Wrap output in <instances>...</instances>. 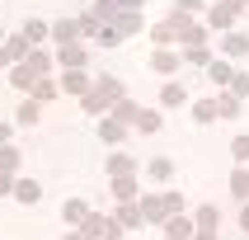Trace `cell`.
I'll list each match as a JSON object with an SVG mask.
<instances>
[{
    "label": "cell",
    "mask_w": 249,
    "mask_h": 240,
    "mask_svg": "<svg viewBox=\"0 0 249 240\" xmlns=\"http://www.w3.org/2000/svg\"><path fill=\"white\" fill-rule=\"evenodd\" d=\"M10 80H14V90H33V80H38V75H33V66H14Z\"/></svg>",
    "instance_id": "2e32d148"
},
{
    "label": "cell",
    "mask_w": 249,
    "mask_h": 240,
    "mask_svg": "<svg viewBox=\"0 0 249 240\" xmlns=\"http://www.w3.org/2000/svg\"><path fill=\"white\" fill-rule=\"evenodd\" d=\"M5 61H10V56H5V47H0V66H5Z\"/></svg>",
    "instance_id": "f35d334b"
},
{
    "label": "cell",
    "mask_w": 249,
    "mask_h": 240,
    "mask_svg": "<svg viewBox=\"0 0 249 240\" xmlns=\"http://www.w3.org/2000/svg\"><path fill=\"white\" fill-rule=\"evenodd\" d=\"M240 226H245V231H249V207H245V212H240Z\"/></svg>",
    "instance_id": "8d00e7d4"
},
{
    "label": "cell",
    "mask_w": 249,
    "mask_h": 240,
    "mask_svg": "<svg viewBox=\"0 0 249 240\" xmlns=\"http://www.w3.org/2000/svg\"><path fill=\"white\" fill-rule=\"evenodd\" d=\"M235 109H240L235 94H216V118H235Z\"/></svg>",
    "instance_id": "ffe728a7"
},
{
    "label": "cell",
    "mask_w": 249,
    "mask_h": 240,
    "mask_svg": "<svg viewBox=\"0 0 249 240\" xmlns=\"http://www.w3.org/2000/svg\"><path fill=\"white\" fill-rule=\"evenodd\" d=\"M193 118H197V123H212V118H216V99H202V104H193Z\"/></svg>",
    "instance_id": "cb8c5ba5"
},
{
    "label": "cell",
    "mask_w": 249,
    "mask_h": 240,
    "mask_svg": "<svg viewBox=\"0 0 249 240\" xmlns=\"http://www.w3.org/2000/svg\"><path fill=\"white\" fill-rule=\"evenodd\" d=\"M165 240H193V222H188V217H169L165 222Z\"/></svg>",
    "instance_id": "5b68a950"
},
{
    "label": "cell",
    "mask_w": 249,
    "mask_h": 240,
    "mask_svg": "<svg viewBox=\"0 0 249 240\" xmlns=\"http://www.w3.org/2000/svg\"><path fill=\"white\" fill-rule=\"evenodd\" d=\"M113 123H137V104H127V99H118V104H113Z\"/></svg>",
    "instance_id": "9a60e30c"
},
{
    "label": "cell",
    "mask_w": 249,
    "mask_h": 240,
    "mask_svg": "<svg viewBox=\"0 0 249 240\" xmlns=\"http://www.w3.org/2000/svg\"><path fill=\"white\" fill-rule=\"evenodd\" d=\"M188 104V90H183L179 80H165L160 85V109H183Z\"/></svg>",
    "instance_id": "3957f363"
},
{
    "label": "cell",
    "mask_w": 249,
    "mask_h": 240,
    "mask_svg": "<svg viewBox=\"0 0 249 240\" xmlns=\"http://www.w3.org/2000/svg\"><path fill=\"white\" fill-rule=\"evenodd\" d=\"M197 226H202V231H212V226H216V207H202V212H197Z\"/></svg>",
    "instance_id": "4dcf8cb0"
},
{
    "label": "cell",
    "mask_w": 249,
    "mask_h": 240,
    "mask_svg": "<svg viewBox=\"0 0 249 240\" xmlns=\"http://www.w3.org/2000/svg\"><path fill=\"white\" fill-rule=\"evenodd\" d=\"M14 198L33 207V203H38V198H42V184H33V179H14Z\"/></svg>",
    "instance_id": "9c48e42d"
},
{
    "label": "cell",
    "mask_w": 249,
    "mask_h": 240,
    "mask_svg": "<svg viewBox=\"0 0 249 240\" xmlns=\"http://www.w3.org/2000/svg\"><path fill=\"white\" fill-rule=\"evenodd\" d=\"M207 75L216 85H231V75H235V71H231V61H207Z\"/></svg>",
    "instance_id": "ac0fdd59"
},
{
    "label": "cell",
    "mask_w": 249,
    "mask_h": 240,
    "mask_svg": "<svg viewBox=\"0 0 249 240\" xmlns=\"http://www.w3.org/2000/svg\"><path fill=\"white\" fill-rule=\"evenodd\" d=\"M47 33H52V28L42 24V19H28L24 24V42H38V38H47Z\"/></svg>",
    "instance_id": "44dd1931"
},
{
    "label": "cell",
    "mask_w": 249,
    "mask_h": 240,
    "mask_svg": "<svg viewBox=\"0 0 249 240\" xmlns=\"http://www.w3.org/2000/svg\"><path fill=\"white\" fill-rule=\"evenodd\" d=\"M0 193H14V174L10 169H0Z\"/></svg>",
    "instance_id": "836d02e7"
},
{
    "label": "cell",
    "mask_w": 249,
    "mask_h": 240,
    "mask_svg": "<svg viewBox=\"0 0 249 240\" xmlns=\"http://www.w3.org/2000/svg\"><path fill=\"white\" fill-rule=\"evenodd\" d=\"M231 193H235V198H249V169H235V174H231Z\"/></svg>",
    "instance_id": "603a6c76"
},
{
    "label": "cell",
    "mask_w": 249,
    "mask_h": 240,
    "mask_svg": "<svg viewBox=\"0 0 249 240\" xmlns=\"http://www.w3.org/2000/svg\"><path fill=\"white\" fill-rule=\"evenodd\" d=\"M179 61H183V52H169V47H160V52L151 56V66L160 71V75H169V71H179Z\"/></svg>",
    "instance_id": "ba28073f"
},
{
    "label": "cell",
    "mask_w": 249,
    "mask_h": 240,
    "mask_svg": "<svg viewBox=\"0 0 249 240\" xmlns=\"http://www.w3.org/2000/svg\"><path fill=\"white\" fill-rule=\"evenodd\" d=\"M0 47H5V56H10V61H24V56H28V42H24V33H19V38H10V42H0Z\"/></svg>",
    "instance_id": "e0dca14e"
},
{
    "label": "cell",
    "mask_w": 249,
    "mask_h": 240,
    "mask_svg": "<svg viewBox=\"0 0 249 240\" xmlns=\"http://www.w3.org/2000/svg\"><path fill=\"white\" fill-rule=\"evenodd\" d=\"M113 193H118V198H137V179H132V174H123V179L113 184Z\"/></svg>",
    "instance_id": "484cf974"
},
{
    "label": "cell",
    "mask_w": 249,
    "mask_h": 240,
    "mask_svg": "<svg viewBox=\"0 0 249 240\" xmlns=\"http://www.w3.org/2000/svg\"><path fill=\"white\" fill-rule=\"evenodd\" d=\"M61 90H66V94H89V80H85V71H66V80H61Z\"/></svg>",
    "instance_id": "7c38bea8"
},
{
    "label": "cell",
    "mask_w": 249,
    "mask_h": 240,
    "mask_svg": "<svg viewBox=\"0 0 249 240\" xmlns=\"http://www.w3.org/2000/svg\"><path fill=\"white\" fill-rule=\"evenodd\" d=\"M56 61H61L66 71H80L85 66V47H80V42H66V47L56 52Z\"/></svg>",
    "instance_id": "8992f818"
},
{
    "label": "cell",
    "mask_w": 249,
    "mask_h": 240,
    "mask_svg": "<svg viewBox=\"0 0 249 240\" xmlns=\"http://www.w3.org/2000/svg\"><path fill=\"white\" fill-rule=\"evenodd\" d=\"M132 169H137V160H132V155H123V151L108 160V174H113V179H123V174H132Z\"/></svg>",
    "instance_id": "4fadbf2b"
},
{
    "label": "cell",
    "mask_w": 249,
    "mask_h": 240,
    "mask_svg": "<svg viewBox=\"0 0 249 240\" xmlns=\"http://www.w3.org/2000/svg\"><path fill=\"white\" fill-rule=\"evenodd\" d=\"M66 240H85V236H80V231H75V236H66Z\"/></svg>",
    "instance_id": "ab89813d"
},
{
    "label": "cell",
    "mask_w": 249,
    "mask_h": 240,
    "mask_svg": "<svg viewBox=\"0 0 249 240\" xmlns=\"http://www.w3.org/2000/svg\"><path fill=\"white\" fill-rule=\"evenodd\" d=\"M183 212V193L179 188H165V193H151L141 198V222H169Z\"/></svg>",
    "instance_id": "6da1fadb"
},
{
    "label": "cell",
    "mask_w": 249,
    "mask_h": 240,
    "mask_svg": "<svg viewBox=\"0 0 249 240\" xmlns=\"http://www.w3.org/2000/svg\"><path fill=\"white\" fill-rule=\"evenodd\" d=\"M52 38L61 42V47H66V42H75V38H80V19H61V24L52 28Z\"/></svg>",
    "instance_id": "8fae6325"
},
{
    "label": "cell",
    "mask_w": 249,
    "mask_h": 240,
    "mask_svg": "<svg viewBox=\"0 0 249 240\" xmlns=\"http://www.w3.org/2000/svg\"><path fill=\"white\" fill-rule=\"evenodd\" d=\"M47 99H56V85L52 80H33V104H47Z\"/></svg>",
    "instance_id": "7402d4cb"
},
{
    "label": "cell",
    "mask_w": 249,
    "mask_h": 240,
    "mask_svg": "<svg viewBox=\"0 0 249 240\" xmlns=\"http://www.w3.org/2000/svg\"><path fill=\"white\" fill-rule=\"evenodd\" d=\"M146 169H151V179H155V184H169V179H174V160H169V155H155Z\"/></svg>",
    "instance_id": "30bf717a"
},
{
    "label": "cell",
    "mask_w": 249,
    "mask_h": 240,
    "mask_svg": "<svg viewBox=\"0 0 249 240\" xmlns=\"http://www.w3.org/2000/svg\"><path fill=\"white\" fill-rule=\"evenodd\" d=\"M141 132V137H151V132H160V109H137V123H132Z\"/></svg>",
    "instance_id": "52a82bcc"
},
{
    "label": "cell",
    "mask_w": 249,
    "mask_h": 240,
    "mask_svg": "<svg viewBox=\"0 0 249 240\" xmlns=\"http://www.w3.org/2000/svg\"><path fill=\"white\" fill-rule=\"evenodd\" d=\"M174 10H197V0H174Z\"/></svg>",
    "instance_id": "e575fe53"
},
{
    "label": "cell",
    "mask_w": 249,
    "mask_h": 240,
    "mask_svg": "<svg viewBox=\"0 0 249 240\" xmlns=\"http://www.w3.org/2000/svg\"><path fill=\"white\" fill-rule=\"evenodd\" d=\"M249 52V38L245 33H226V56H245Z\"/></svg>",
    "instance_id": "d6986e66"
},
{
    "label": "cell",
    "mask_w": 249,
    "mask_h": 240,
    "mask_svg": "<svg viewBox=\"0 0 249 240\" xmlns=\"http://www.w3.org/2000/svg\"><path fill=\"white\" fill-rule=\"evenodd\" d=\"M0 38H5V28H0Z\"/></svg>",
    "instance_id": "60d3db41"
},
{
    "label": "cell",
    "mask_w": 249,
    "mask_h": 240,
    "mask_svg": "<svg viewBox=\"0 0 249 240\" xmlns=\"http://www.w3.org/2000/svg\"><path fill=\"white\" fill-rule=\"evenodd\" d=\"M113 5H141V0H113Z\"/></svg>",
    "instance_id": "74e56055"
},
{
    "label": "cell",
    "mask_w": 249,
    "mask_h": 240,
    "mask_svg": "<svg viewBox=\"0 0 249 240\" xmlns=\"http://www.w3.org/2000/svg\"><path fill=\"white\" fill-rule=\"evenodd\" d=\"M85 217H89V212H85V203H66V222H75V226H80Z\"/></svg>",
    "instance_id": "f546056e"
},
{
    "label": "cell",
    "mask_w": 249,
    "mask_h": 240,
    "mask_svg": "<svg viewBox=\"0 0 249 240\" xmlns=\"http://www.w3.org/2000/svg\"><path fill=\"white\" fill-rule=\"evenodd\" d=\"M231 151H235V160H249V137H235V141H231Z\"/></svg>",
    "instance_id": "d6a6232c"
},
{
    "label": "cell",
    "mask_w": 249,
    "mask_h": 240,
    "mask_svg": "<svg viewBox=\"0 0 249 240\" xmlns=\"http://www.w3.org/2000/svg\"><path fill=\"white\" fill-rule=\"evenodd\" d=\"M235 14H240V0H226L221 10L207 14V24H212V28H231V24H235Z\"/></svg>",
    "instance_id": "277c9868"
},
{
    "label": "cell",
    "mask_w": 249,
    "mask_h": 240,
    "mask_svg": "<svg viewBox=\"0 0 249 240\" xmlns=\"http://www.w3.org/2000/svg\"><path fill=\"white\" fill-rule=\"evenodd\" d=\"M118 99H123V80L104 75V80L89 85V94H85V113H104V109H113Z\"/></svg>",
    "instance_id": "7a4b0ae2"
},
{
    "label": "cell",
    "mask_w": 249,
    "mask_h": 240,
    "mask_svg": "<svg viewBox=\"0 0 249 240\" xmlns=\"http://www.w3.org/2000/svg\"><path fill=\"white\" fill-rule=\"evenodd\" d=\"M14 165H19V151H14V146H0V169L14 174Z\"/></svg>",
    "instance_id": "83f0119b"
},
{
    "label": "cell",
    "mask_w": 249,
    "mask_h": 240,
    "mask_svg": "<svg viewBox=\"0 0 249 240\" xmlns=\"http://www.w3.org/2000/svg\"><path fill=\"white\" fill-rule=\"evenodd\" d=\"M231 94H235V99L249 94V75H231Z\"/></svg>",
    "instance_id": "1f68e13d"
},
{
    "label": "cell",
    "mask_w": 249,
    "mask_h": 240,
    "mask_svg": "<svg viewBox=\"0 0 249 240\" xmlns=\"http://www.w3.org/2000/svg\"><path fill=\"white\" fill-rule=\"evenodd\" d=\"M5 141H10V123H0V146H5Z\"/></svg>",
    "instance_id": "d590c367"
},
{
    "label": "cell",
    "mask_w": 249,
    "mask_h": 240,
    "mask_svg": "<svg viewBox=\"0 0 249 240\" xmlns=\"http://www.w3.org/2000/svg\"><path fill=\"white\" fill-rule=\"evenodd\" d=\"M183 61H193V66H207L212 52H207V47H188V52H183Z\"/></svg>",
    "instance_id": "4316f807"
},
{
    "label": "cell",
    "mask_w": 249,
    "mask_h": 240,
    "mask_svg": "<svg viewBox=\"0 0 249 240\" xmlns=\"http://www.w3.org/2000/svg\"><path fill=\"white\" fill-rule=\"evenodd\" d=\"M118 226H141V207H123L118 212Z\"/></svg>",
    "instance_id": "f1b7e54d"
},
{
    "label": "cell",
    "mask_w": 249,
    "mask_h": 240,
    "mask_svg": "<svg viewBox=\"0 0 249 240\" xmlns=\"http://www.w3.org/2000/svg\"><path fill=\"white\" fill-rule=\"evenodd\" d=\"M19 123H24V127L38 123V104H33V99H24V104H19Z\"/></svg>",
    "instance_id": "d4e9b609"
},
{
    "label": "cell",
    "mask_w": 249,
    "mask_h": 240,
    "mask_svg": "<svg viewBox=\"0 0 249 240\" xmlns=\"http://www.w3.org/2000/svg\"><path fill=\"white\" fill-rule=\"evenodd\" d=\"M99 137H104V141H113V146H118V141L127 137V127H123V123H113V118H104V123H99Z\"/></svg>",
    "instance_id": "5bb4252c"
}]
</instances>
